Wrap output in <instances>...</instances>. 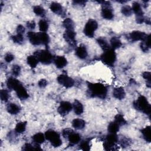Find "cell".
Instances as JSON below:
<instances>
[{
    "instance_id": "d6a6232c",
    "label": "cell",
    "mask_w": 151,
    "mask_h": 151,
    "mask_svg": "<svg viewBox=\"0 0 151 151\" xmlns=\"http://www.w3.org/2000/svg\"><path fill=\"white\" fill-rule=\"evenodd\" d=\"M26 126H27V122H18L15 126V131L17 133H22L25 130Z\"/></svg>"
},
{
    "instance_id": "6da1fadb",
    "label": "cell",
    "mask_w": 151,
    "mask_h": 151,
    "mask_svg": "<svg viewBox=\"0 0 151 151\" xmlns=\"http://www.w3.org/2000/svg\"><path fill=\"white\" fill-rule=\"evenodd\" d=\"M88 94L90 97H99L100 99H104L107 93V87L101 83H87Z\"/></svg>"
},
{
    "instance_id": "83f0119b",
    "label": "cell",
    "mask_w": 151,
    "mask_h": 151,
    "mask_svg": "<svg viewBox=\"0 0 151 151\" xmlns=\"http://www.w3.org/2000/svg\"><path fill=\"white\" fill-rule=\"evenodd\" d=\"M110 44H111V48L113 50L120 48L122 45V42L119 40V38H118L117 37H113L111 38Z\"/></svg>"
},
{
    "instance_id": "b9f144b4",
    "label": "cell",
    "mask_w": 151,
    "mask_h": 151,
    "mask_svg": "<svg viewBox=\"0 0 151 151\" xmlns=\"http://www.w3.org/2000/svg\"><path fill=\"white\" fill-rule=\"evenodd\" d=\"M11 38L13 42L17 44H21L23 42V40H24L23 35L20 34H17L15 35H13L11 37Z\"/></svg>"
},
{
    "instance_id": "7bdbcfd3",
    "label": "cell",
    "mask_w": 151,
    "mask_h": 151,
    "mask_svg": "<svg viewBox=\"0 0 151 151\" xmlns=\"http://www.w3.org/2000/svg\"><path fill=\"white\" fill-rule=\"evenodd\" d=\"M21 72V67L18 65H14L12 67V73L14 76H18Z\"/></svg>"
},
{
    "instance_id": "f907efd6",
    "label": "cell",
    "mask_w": 151,
    "mask_h": 151,
    "mask_svg": "<svg viewBox=\"0 0 151 151\" xmlns=\"http://www.w3.org/2000/svg\"><path fill=\"white\" fill-rule=\"evenodd\" d=\"M145 21V18L143 15H141V16H136V22L139 24H140L142 23H143Z\"/></svg>"
},
{
    "instance_id": "7dc6e473",
    "label": "cell",
    "mask_w": 151,
    "mask_h": 151,
    "mask_svg": "<svg viewBox=\"0 0 151 151\" xmlns=\"http://www.w3.org/2000/svg\"><path fill=\"white\" fill-rule=\"evenodd\" d=\"M25 31V28L24 27V26H22V25H18L17 28V34H20V35H22L24 34Z\"/></svg>"
},
{
    "instance_id": "4fadbf2b",
    "label": "cell",
    "mask_w": 151,
    "mask_h": 151,
    "mask_svg": "<svg viewBox=\"0 0 151 151\" xmlns=\"http://www.w3.org/2000/svg\"><path fill=\"white\" fill-rule=\"evenodd\" d=\"M6 85H7V87L9 89L14 90L15 91L17 89V88L22 84L19 82V81L17 79L13 77H10L7 80Z\"/></svg>"
},
{
    "instance_id": "5b68a950",
    "label": "cell",
    "mask_w": 151,
    "mask_h": 151,
    "mask_svg": "<svg viewBox=\"0 0 151 151\" xmlns=\"http://www.w3.org/2000/svg\"><path fill=\"white\" fill-rule=\"evenodd\" d=\"M116 54L114 52V50L110 48L109 50L104 52L101 55V61L109 66H113L116 61Z\"/></svg>"
},
{
    "instance_id": "e575fe53",
    "label": "cell",
    "mask_w": 151,
    "mask_h": 151,
    "mask_svg": "<svg viewBox=\"0 0 151 151\" xmlns=\"http://www.w3.org/2000/svg\"><path fill=\"white\" fill-rule=\"evenodd\" d=\"M34 12L38 16L40 17H44L45 14V9L40 5H36L33 8Z\"/></svg>"
},
{
    "instance_id": "ba28073f",
    "label": "cell",
    "mask_w": 151,
    "mask_h": 151,
    "mask_svg": "<svg viewBox=\"0 0 151 151\" xmlns=\"http://www.w3.org/2000/svg\"><path fill=\"white\" fill-rule=\"evenodd\" d=\"M57 80L60 84L62 85L65 88L71 87L74 86V80L65 74H61L58 76Z\"/></svg>"
},
{
    "instance_id": "816d5d0a",
    "label": "cell",
    "mask_w": 151,
    "mask_h": 151,
    "mask_svg": "<svg viewBox=\"0 0 151 151\" xmlns=\"http://www.w3.org/2000/svg\"><path fill=\"white\" fill-rule=\"evenodd\" d=\"M140 48H141V50L143 51V52H147V51H148V50H149V48L147 47V46L145 44V43L143 42V41H142V42H141L140 43Z\"/></svg>"
},
{
    "instance_id": "f5cc1de1",
    "label": "cell",
    "mask_w": 151,
    "mask_h": 151,
    "mask_svg": "<svg viewBox=\"0 0 151 151\" xmlns=\"http://www.w3.org/2000/svg\"><path fill=\"white\" fill-rule=\"evenodd\" d=\"M86 1H73V3L76 4V5H84L86 4Z\"/></svg>"
},
{
    "instance_id": "7402d4cb",
    "label": "cell",
    "mask_w": 151,
    "mask_h": 151,
    "mask_svg": "<svg viewBox=\"0 0 151 151\" xmlns=\"http://www.w3.org/2000/svg\"><path fill=\"white\" fill-rule=\"evenodd\" d=\"M141 133L143 134V137L145 139V140L150 143L151 142V130H150V126H147L146 127H145V128L142 129L141 130Z\"/></svg>"
},
{
    "instance_id": "30bf717a",
    "label": "cell",
    "mask_w": 151,
    "mask_h": 151,
    "mask_svg": "<svg viewBox=\"0 0 151 151\" xmlns=\"http://www.w3.org/2000/svg\"><path fill=\"white\" fill-rule=\"evenodd\" d=\"M76 34L74 30H66L63 34V37L70 45L74 47L76 45Z\"/></svg>"
},
{
    "instance_id": "277c9868",
    "label": "cell",
    "mask_w": 151,
    "mask_h": 151,
    "mask_svg": "<svg viewBox=\"0 0 151 151\" xmlns=\"http://www.w3.org/2000/svg\"><path fill=\"white\" fill-rule=\"evenodd\" d=\"M45 139L49 140L51 145L54 147H59L62 144L59 134L53 130H48L45 133Z\"/></svg>"
},
{
    "instance_id": "c3c4849f",
    "label": "cell",
    "mask_w": 151,
    "mask_h": 151,
    "mask_svg": "<svg viewBox=\"0 0 151 151\" xmlns=\"http://www.w3.org/2000/svg\"><path fill=\"white\" fill-rule=\"evenodd\" d=\"M47 84L48 82L45 79H41L38 83V85L40 88H44L46 87Z\"/></svg>"
},
{
    "instance_id": "d590c367",
    "label": "cell",
    "mask_w": 151,
    "mask_h": 151,
    "mask_svg": "<svg viewBox=\"0 0 151 151\" xmlns=\"http://www.w3.org/2000/svg\"><path fill=\"white\" fill-rule=\"evenodd\" d=\"M114 122L120 126L124 125L126 124V121L123 116L120 114H117L114 117Z\"/></svg>"
},
{
    "instance_id": "f35d334b",
    "label": "cell",
    "mask_w": 151,
    "mask_h": 151,
    "mask_svg": "<svg viewBox=\"0 0 151 151\" xmlns=\"http://www.w3.org/2000/svg\"><path fill=\"white\" fill-rule=\"evenodd\" d=\"M38 26H39V29L41 32H45L48 30V24L44 20H42V19L40 20L38 23Z\"/></svg>"
},
{
    "instance_id": "2e32d148",
    "label": "cell",
    "mask_w": 151,
    "mask_h": 151,
    "mask_svg": "<svg viewBox=\"0 0 151 151\" xmlns=\"http://www.w3.org/2000/svg\"><path fill=\"white\" fill-rule=\"evenodd\" d=\"M113 96L114 98L118 100H122L125 97L126 93L123 87H117L114 88L113 91Z\"/></svg>"
},
{
    "instance_id": "ee69618b",
    "label": "cell",
    "mask_w": 151,
    "mask_h": 151,
    "mask_svg": "<svg viewBox=\"0 0 151 151\" xmlns=\"http://www.w3.org/2000/svg\"><path fill=\"white\" fill-rule=\"evenodd\" d=\"M74 131L71 129H70V128H66V129H64L63 130V132H62V134H63V136L64 137H67L72 133H73Z\"/></svg>"
},
{
    "instance_id": "484cf974",
    "label": "cell",
    "mask_w": 151,
    "mask_h": 151,
    "mask_svg": "<svg viewBox=\"0 0 151 151\" xmlns=\"http://www.w3.org/2000/svg\"><path fill=\"white\" fill-rule=\"evenodd\" d=\"M45 139V134L40 132L36 133L32 136V140L34 142V143H36L38 144L42 143L44 142Z\"/></svg>"
},
{
    "instance_id": "52a82bcc",
    "label": "cell",
    "mask_w": 151,
    "mask_h": 151,
    "mask_svg": "<svg viewBox=\"0 0 151 151\" xmlns=\"http://www.w3.org/2000/svg\"><path fill=\"white\" fill-rule=\"evenodd\" d=\"M102 6L101 16L106 19H111L114 17L111 5L109 1H103L101 4Z\"/></svg>"
},
{
    "instance_id": "44dd1931",
    "label": "cell",
    "mask_w": 151,
    "mask_h": 151,
    "mask_svg": "<svg viewBox=\"0 0 151 151\" xmlns=\"http://www.w3.org/2000/svg\"><path fill=\"white\" fill-rule=\"evenodd\" d=\"M50 8L52 12L54 13L60 15L62 14L63 12V7L61 4L58 2H52L50 5Z\"/></svg>"
},
{
    "instance_id": "60d3db41",
    "label": "cell",
    "mask_w": 151,
    "mask_h": 151,
    "mask_svg": "<svg viewBox=\"0 0 151 151\" xmlns=\"http://www.w3.org/2000/svg\"><path fill=\"white\" fill-rule=\"evenodd\" d=\"M80 148L84 151H88L90 149V146L89 143V141L84 140L81 142L80 145Z\"/></svg>"
},
{
    "instance_id": "d4e9b609",
    "label": "cell",
    "mask_w": 151,
    "mask_h": 151,
    "mask_svg": "<svg viewBox=\"0 0 151 151\" xmlns=\"http://www.w3.org/2000/svg\"><path fill=\"white\" fill-rule=\"evenodd\" d=\"M132 9V11H133L134 13L136 14V16L143 15V12L141 9L140 5L138 2H134L133 3Z\"/></svg>"
},
{
    "instance_id": "bcb514c9",
    "label": "cell",
    "mask_w": 151,
    "mask_h": 151,
    "mask_svg": "<svg viewBox=\"0 0 151 151\" xmlns=\"http://www.w3.org/2000/svg\"><path fill=\"white\" fill-rule=\"evenodd\" d=\"M120 144L122 147H127L130 145V142L127 138H122L120 141Z\"/></svg>"
},
{
    "instance_id": "1f68e13d",
    "label": "cell",
    "mask_w": 151,
    "mask_h": 151,
    "mask_svg": "<svg viewBox=\"0 0 151 151\" xmlns=\"http://www.w3.org/2000/svg\"><path fill=\"white\" fill-rule=\"evenodd\" d=\"M38 35H39L41 44H44L47 45L50 41V37L48 35L47 33L43 32H38Z\"/></svg>"
},
{
    "instance_id": "f1b7e54d",
    "label": "cell",
    "mask_w": 151,
    "mask_h": 151,
    "mask_svg": "<svg viewBox=\"0 0 151 151\" xmlns=\"http://www.w3.org/2000/svg\"><path fill=\"white\" fill-rule=\"evenodd\" d=\"M40 144L35 143V145H32L30 143H25L23 146L22 149L24 150H42V149L40 147Z\"/></svg>"
},
{
    "instance_id": "4dcf8cb0",
    "label": "cell",
    "mask_w": 151,
    "mask_h": 151,
    "mask_svg": "<svg viewBox=\"0 0 151 151\" xmlns=\"http://www.w3.org/2000/svg\"><path fill=\"white\" fill-rule=\"evenodd\" d=\"M105 141L109 143L116 145V143L118 142V137L116 133H109L107 135Z\"/></svg>"
},
{
    "instance_id": "cb8c5ba5",
    "label": "cell",
    "mask_w": 151,
    "mask_h": 151,
    "mask_svg": "<svg viewBox=\"0 0 151 151\" xmlns=\"http://www.w3.org/2000/svg\"><path fill=\"white\" fill-rule=\"evenodd\" d=\"M68 139L71 145H76L80 141L81 136L79 134L73 132L68 137Z\"/></svg>"
},
{
    "instance_id": "603a6c76",
    "label": "cell",
    "mask_w": 151,
    "mask_h": 151,
    "mask_svg": "<svg viewBox=\"0 0 151 151\" xmlns=\"http://www.w3.org/2000/svg\"><path fill=\"white\" fill-rule=\"evenodd\" d=\"M72 126L77 130L83 129L85 126V122L81 119H75L72 121Z\"/></svg>"
},
{
    "instance_id": "f6af8a7d",
    "label": "cell",
    "mask_w": 151,
    "mask_h": 151,
    "mask_svg": "<svg viewBox=\"0 0 151 151\" xmlns=\"http://www.w3.org/2000/svg\"><path fill=\"white\" fill-rule=\"evenodd\" d=\"M14 58V55H12L11 53L10 52H8L5 54V57H4V59L5 60V61H6L7 63H10L11 62Z\"/></svg>"
},
{
    "instance_id": "74e56055",
    "label": "cell",
    "mask_w": 151,
    "mask_h": 151,
    "mask_svg": "<svg viewBox=\"0 0 151 151\" xmlns=\"http://www.w3.org/2000/svg\"><path fill=\"white\" fill-rule=\"evenodd\" d=\"M142 77L146 81V86L149 88L150 87L151 85V73L149 71H145L142 73Z\"/></svg>"
},
{
    "instance_id": "9c48e42d",
    "label": "cell",
    "mask_w": 151,
    "mask_h": 151,
    "mask_svg": "<svg viewBox=\"0 0 151 151\" xmlns=\"http://www.w3.org/2000/svg\"><path fill=\"white\" fill-rule=\"evenodd\" d=\"M72 109L73 106L70 102L67 101H63L60 103L57 111L60 115L64 116L67 115L72 110Z\"/></svg>"
},
{
    "instance_id": "5bb4252c",
    "label": "cell",
    "mask_w": 151,
    "mask_h": 151,
    "mask_svg": "<svg viewBox=\"0 0 151 151\" xmlns=\"http://www.w3.org/2000/svg\"><path fill=\"white\" fill-rule=\"evenodd\" d=\"M53 61L58 68H62L67 64V60L64 56H57L54 58Z\"/></svg>"
},
{
    "instance_id": "3957f363",
    "label": "cell",
    "mask_w": 151,
    "mask_h": 151,
    "mask_svg": "<svg viewBox=\"0 0 151 151\" xmlns=\"http://www.w3.org/2000/svg\"><path fill=\"white\" fill-rule=\"evenodd\" d=\"M34 55L37 58L38 61L44 64H50L54 60L52 54L47 50L37 51L34 52Z\"/></svg>"
},
{
    "instance_id": "7a4b0ae2",
    "label": "cell",
    "mask_w": 151,
    "mask_h": 151,
    "mask_svg": "<svg viewBox=\"0 0 151 151\" xmlns=\"http://www.w3.org/2000/svg\"><path fill=\"white\" fill-rule=\"evenodd\" d=\"M133 107L137 110L142 111L147 115H150L151 113V106L147 99L143 96H140L138 99L134 101Z\"/></svg>"
},
{
    "instance_id": "d6986e66",
    "label": "cell",
    "mask_w": 151,
    "mask_h": 151,
    "mask_svg": "<svg viewBox=\"0 0 151 151\" xmlns=\"http://www.w3.org/2000/svg\"><path fill=\"white\" fill-rule=\"evenodd\" d=\"M73 109L75 114L77 115H80L83 112V106L81 102L76 100L73 104Z\"/></svg>"
},
{
    "instance_id": "9a60e30c",
    "label": "cell",
    "mask_w": 151,
    "mask_h": 151,
    "mask_svg": "<svg viewBox=\"0 0 151 151\" xmlns=\"http://www.w3.org/2000/svg\"><path fill=\"white\" fill-rule=\"evenodd\" d=\"M76 55L80 59H85L87 56V51L86 47L83 45H80L76 48Z\"/></svg>"
},
{
    "instance_id": "8992f818",
    "label": "cell",
    "mask_w": 151,
    "mask_h": 151,
    "mask_svg": "<svg viewBox=\"0 0 151 151\" xmlns=\"http://www.w3.org/2000/svg\"><path fill=\"white\" fill-rule=\"evenodd\" d=\"M97 27L98 24L97 21L94 19H90L84 27V33L88 37L92 38L94 37V32L97 29Z\"/></svg>"
},
{
    "instance_id": "e0dca14e",
    "label": "cell",
    "mask_w": 151,
    "mask_h": 151,
    "mask_svg": "<svg viewBox=\"0 0 151 151\" xmlns=\"http://www.w3.org/2000/svg\"><path fill=\"white\" fill-rule=\"evenodd\" d=\"M17 95L18 97L22 100H25L28 97V94L27 91V90L22 86L21 85L19 87L17 88V89L15 90Z\"/></svg>"
},
{
    "instance_id": "ac0fdd59",
    "label": "cell",
    "mask_w": 151,
    "mask_h": 151,
    "mask_svg": "<svg viewBox=\"0 0 151 151\" xmlns=\"http://www.w3.org/2000/svg\"><path fill=\"white\" fill-rule=\"evenodd\" d=\"M97 42L99 44V45H100V47H101V48L104 51H106L109 50L110 48H111L110 47V45L109 44L107 41L106 40V39L104 37H99L97 39Z\"/></svg>"
},
{
    "instance_id": "4316f807",
    "label": "cell",
    "mask_w": 151,
    "mask_h": 151,
    "mask_svg": "<svg viewBox=\"0 0 151 151\" xmlns=\"http://www.w3.org/2000/svg\"><path fill=\"white\" fill-rule=\"evenodd\" d=\"M63 25L64 27V28H66V30H74V23L71 18H65L63 21Z\"/></svg>"
},
{
    "instance_id": "8fae6325",
    "label": "cell",
    "mask_w": 151,
    "mask_h": 151,
    "mask_svg": "<svg viewBox=\"0 0 151 151\" xmlns=\"http://www.w3.org/2000/svg\"><path fill=\"white\" fill-rule=\"evenodd\" d=\"M147 36V34L139 31H134L130 34V38L133 41H144L146 40Z\"/></svg>"
},
{
    "instance_id": "836d02e7",
    "label": "cell",
    "mask_w": 151,
    "mask_h": 151,
    "mask_svg": "<svg viewBox=\"0 0 151 151\" xmlns=\"http://www.w3.org/2000/svg\"><path fill=\"white\" fill-rule=\"evenodd\" d=\"M27 61L28 64L31 68H35L38 63V60H37V58L33 55L28 56L27 58Z\"/></svg>"
},
{
    "instance_id": "db71d44e",
    "label": "cell",
    "mask_w": 151,
    "mask_h": 151,
    "mask_svg": "<svg viewBox=\"0 0 151 151\" xmlns=\"http://www.w3.org/2000/svg\"><path fill=\"white\" fill-rule=\"evenodd\" d=\"M145 22L146 23V24H150V18H146V19H145Z\"/></svg>"
},
{
    "instance_id": "ab89813d",
    "label": "cell",
    "mask_w": 151,
    "mask_h": 151,
    "mask_svg": "<svg viewBox=\"0 0 151 151\" xmlns=\"http://www.w3.org/2000/svg\"><path fill=\"white\" fill-rule=\"evenodd\" d=\"M0 97L2 101L5 102L7 101L9 99V94L8 91L4 89L1 90L0 91Z\"/></svg>"
},
{
    "instance_id": "ffe728a7",
    "label": "cell",
    "mask_w": 151,
    "mask_h": 151,
    "mask_svg": "<svg viewBox=\"0 0 151 151\" xmlns=\"http://www.w3.org/2000/svg\"><path fill=\"white\" fill-rule=\"evenodd\" d=\"M6 110L11 114H17L20 111V107L15 103H9L7 105Z\"/></svg>"
},
{
    "instance_id": "681fc988",
    "label": "cell",
    "mask_w": 151,
    "mask_h": 151,
    "mask_svg": "<svg viewBox=\"0 0 151 151\" xmlns=\"http://www.w3.org/2000/svg\"><path fill=\"white\" fill-rule=\"evenodd\" d=\"M35 25L36 24L34 21H29L27 22V27L29 29H34L35 27Z\"/></svg>"
},
{
    "instance_id": "8d00e7d4",
    "label": "cell",
    "mask_w": 151,
    "mask_h": 151,
    "mask_svg": "<svg viewBox=\"0 0 151 151\" xmlns=\"http://www.w3.org/2000/svg\"><path fill=\"white\" fill-rule=\"evenodd\" d=\"M121 12L123 15L126 17H130L132 14V8L129 5H124L122 6L121 9Z\"/></svg>"
},
{
    "instance_id": "f546056e",
    "label": "cell",
    "mask_w": 151,
    "mask_h": 151,
    "mask_svg": "<svg viewBox=\"0 0 151 151\" xmlns=\"http://www.w3.org/2000/svg\"><path fill=\"white\" fill-rule=\"evenodd\" d=\"M107 130L109 133H116L119 130V125L115 122H111L108 125Z\"/></svg>"
},
{
    "instance_id": "7c38bea8",
    "label": "cell",
    "mask_w": 151,
    "mask_h": 151,
    "mask_svg": "<svg viewBox=\"0 0 151 151\" xmlns=\"http://www.w3.org/2000/svg\"><path fill=\"white\" fill-rule=\"evenodd\" d=\"M27 37L29 39V42L34 45H38L41 44L38 32H34L29 31L27 33Z\"/></svg>"
}]
</instances>
